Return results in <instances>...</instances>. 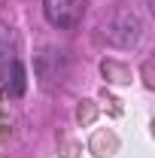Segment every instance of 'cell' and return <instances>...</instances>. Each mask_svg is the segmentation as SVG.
Wrapping results in <instances>:
<instances>
[{
    "label": "cell",
    "mask_w": 155,
    "mask_h": 158,
    "mask_svg": "<svg viewBox=\"0 0 155 158\" xmlns=\"http://www.w3.org/2000/svg\"><path fill=\"white\" fill-rule=\"evenodd\" d=\"M43 12L55 27H76L85 15V0H43Z\"/></svg>",
    "instance_id": "obj_1"
},
{
    "label": "cell",
    "mask_w": 155,
    "mask_h": 158,
    "mask_svg": "<svg viewBox=\"0 0 155 158\" xmlns=\"http://www.w3.org/2000/svg\"><path fill=\"white\" fill-rule=\"evenodd\" d=\"M21 91H24V67L19 61H12L9 64V76L3 82V94L6 98H21Z\"/></svg>",
    "instance_id": "obj_2"
}]
</instances>
